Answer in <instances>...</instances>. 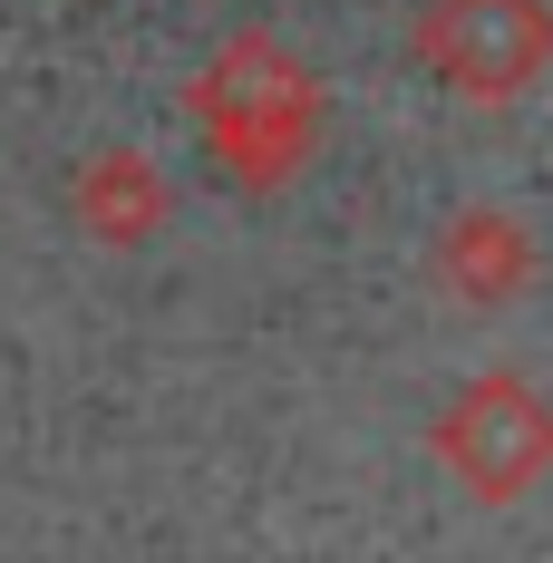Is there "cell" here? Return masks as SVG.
I'll return each mask as SVG.
<instances>
[{
	"label": "cell",
	"mask_w": 553,
	"mask_h": 563,
	"mask_svg": "<svg viewBox=\"0 0 553 563\" xmlns=\"http://www.w3.org/2000/svg\"><path fill=\"white\" fill-rule=\"evenodd\" d=\"M185 108L204 126L214 166L233 185H253V195L291 185V175L311 166V146H321V78L281 49V40H263V30L223 40L204 58V78L185 88Z\"/></svg>",
	"instance_id": "1"
},
{
	"label": "cell",
	"mask_w": 553,
	"mask_h": 563,
	"mask_svg": "<svg viewBox=\"0 0 553 563\" xmlns=\"http://www.w3.org/2000/svg\"><path fill=\"white\" fill-rule=\"evenodd\" d=\"M428 448L476 506H515V496H534L553 476V398L524 369H486L438 408Z\"/></svg>",
	"instance_id": "2"
},
{
	"label": "cell",
	"mask_w": 553,
	"mask_h": 563,
	"mask_svg": "<svg viewBox=\"0 0 553 563\" xmlns=\"http://www.w3.org/2000/svg\"><path fill=\"white\" fill-rule=\"evenodd\" d=\"M418 58H428L438 88L476 98V108H505L553 68V10L544 0H428L418 10Z\"/></svg>",
	"instance_id": "3"
},
{
	"label": "cell",
	"mask_w": 553,
	"mask_h": 563,
	"mask_svg": "<svg viewBox=\"0 0 553 563\" xmlns=\"http://www.w3.org/2000/svg\"><path fill=\"white\" fill-rule=\"evenodd\" d=\"M428 273L446 282V301L505 311V301L534 282V233H524V214H505V205H466V214H446Z\"/></svg>",
	"instance_id": "4"
},
{
	"label": "cell",
	"mask_w": 553,
	"mask_h": 563,
	"mask_svg": "<svg viewBox=\"0 0 553 563\" xmlns=\"http://www.w3.org/2000/svg\"><path fill=\"white\" fill-rule=\"evenodd\" d=\"M175 214V195H166V166L156 156H136V146H108V156H88L78 166V224L98 233V243H156Z\"/></svg>",
	"instance_id": "5"
}]
</instances>
